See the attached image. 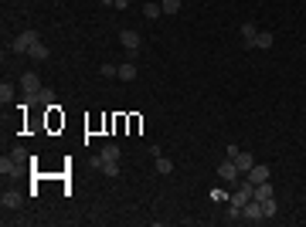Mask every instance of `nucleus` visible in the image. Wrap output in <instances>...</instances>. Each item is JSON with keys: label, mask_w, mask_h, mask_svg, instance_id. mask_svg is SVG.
<instances>
[{"label": "nucleus", "mask_w": 306, "mask_h": 227, "mask_svg": "<svg viewBox=\"0 0 306 227\" xmlns=\"http://www.w3.org/2000/svg\"><path fill=\"white\" fill-rule=\"evenodd\" d=\"M235 166H238V170H242V173H249L252 166H255V159H252V152H238V156H235Z\"/></svg>", "instance_id": "14"}, {"label": "nucleus", "mask_w": 306, "mask_h": 227, "mask_svg": "<svg viewBox=\"0 0 306 227\" xmlns=\"http://www.w3.org/2000/svg\"><path fill=\"white\" fill-rule=\"evenodd\" d=\"M27 58H34V61H48V58H51V51H48V44H34V48H31V51H27Z\"/></svg>", "instance_id": "13"}, {"label": "nucleus", "mask_w": 306, "mask_h": 227, "mask_svg": "<svg viewBox=\"0 0 306 227\" xmlns=\"http://www.w3.org/2000/svg\"><path fill=\"white\" fill-rule=\"evenodd\" d=\"M255 34H259L255 24H242V44H245V48H255Z\"/></svg>", "instance_id": "11"}, {"label": "nucleus", "mask_w": 306, "mask_h": 227, "mask_svg": "<svg viewBox=\"0 0 306 227\" xmlns=\"http://www.w3.org/2000/svg\"><path fill=\"white\" fill-rule=\"evenodd\" d=\"M160 7H163V14H177V10H180V0H160Z\"/></svg>", "instance_id": "19"}, {"label": "nucleus", "mask_w": 306, "mask_h": 227, "mask_svg": "<svg viewBox=\"0 0 306 227\" xmlns=\"http://www.w3.org/2000/svg\"><path fill=\"white\" fill-rule=\"evenodd\" d=\"M143 14H147L150 20H156L160 14H163V7H160V3H153V0H150V3H143Z\"/></svg>", "instance_id": "17"}, {"label": "nucleus", "mask_w": 306, "mask_h": 227, "mask_svg": "<svg viewBox=\"0 0 306 227\" xmlns=\"http://www.w3.org/2000/svg\"><path fill=\"white\" fill-rule=\"evenodd\" d=\"M0 204H3V210H17L20 207V193H17V190H3Z\"/></svg>", "instance_id": "10"}, {"label": "nucleus", "mask_w": 306, "mask_h": 227, "mask_svg": "<svg viewBox=\"0 0 306 227\" xmlns=\"http://www.w3.org/2000/svg\"><path fill=\"white\" fill-rule=\"evenodd\" d=\"M242 221H252V224H259V221H266V210H262V204L252 197L249 204L242 207Z\"/></svg>", "instance_id": "4"}, {"label": "nucleus", "mask_w": 306, "mask_h": 227, "mask_svg": "<svg viewBox=\"0 0 306 227\" xmlns=\"http://www.w3.org/2000/svg\"><path fill=\"white\" fill-rule=\"evenodd\" d=\"M24 159H27V150H14L10 156L0 159V173H3V176H7V173H17L20 166H24Z\"/></svg>", "instance_id": "3"}, {"label": "nucleus", "mask_w": 306, "mask_h": 227, "mask_svg": "<svg viewBox=\"0 0 306 227\" xmlns=\"http://www.w3.org/2000/svg\"><path fill=\"white\" fill-rule=\"evenodd\" d=\"M10 98H14V88H10V85H7V81H3V85H0V102H3V105H7V102H10Z\"/></svg>", "instance_id": "21"}, {"label": "nucleus", "mask_w": 306, "mask_h": 227, "mask_svg": "<svg viewBox=\"0 0 306 227\" xmlns=\"http://www.w3.org/2000/svg\"><path fill=\"white\" fill-rule=\"evenodd\" d=\"M130 7V0H116V10H126Z\"/></svg>", "instance_id": "26"}, {"label": "nucleus", "mask_w": 306, "mask_h": 227, "mask_svg": "<svg viewBox=\"0 0 306 227\" xmlns=\"http://www.w3.org/2000/svg\"><path fill=\"white\" fill-rule=\"evenodd\" d=\"M38 41H41V38H38V31H24V34H17V38H14L10 51H14V55H27V51H31Z\"/></svg>", "instance_id": "2"}, {"label": "nucleus", "mask_w": 306, "mask_h": 227, "mask_svg": "<svg viewBox=\"0 0 306 227\" xmlns=\"http://www.w3.org/2000/svg\"><path fill=\"white\" fill-rule=\"evenodd\" d=\"M102 159H106V163L119 159V146H116V143H106V146H102Z\"/></svg>", "instance_id": "16"}, {"label": "nucleus", "mask_w": 306, "mask_h": 227, "mask_svg": "<svg viewBox=\"0 0 306 227\" xmlns=\"http://www.w3.org/2000/svg\"><path fill=\"white\" fill-rule=\"evenodd\" d=\"M218 176H221V180H225V183H235V180H238V176H242V170H238V166H235V159H228V156H225V163H221V166H218Z\"/></svg>", "instance_id": "5"}, {"label": "nucleus", "mask_w": 306, "mask_h": 227, "mask_svg": "<svg viewBox=\"0 0 306 227\" xmlns=\"http://www.w3.org/2000/svg\"><path fill=\"white\" fill-rule=\"evenodd\" d=\"M116 78H119V81H133V78H136V65H133V61L119 65V75H116Z\"/></svg>", "instance_id": "15"}, {"label": "nucleus", "mask_w": 306, "mask_h": 227, "mask_svg": "<svg viewBox=\"0 0 306 227\" xmlns=\"http://www.w3.org/2000/svg\"><path fill=\"white\" fill-rule=\"evenodd\" d=\"M119 41H123V48H126V51H140V34H136V31H130V27L119 34Z\"/></svg>", "instance_id": "9"}, {"label": "nucleus", "mask_w": 306, "mask_h": 227, "mask_svg": "<svg viewBox=\"0 0 306 227\" xmlns=\"http://www.w3.org/2000/svg\"><path fill=\"white\" fill-rule=\"evenodd\" d=\"M262 210H266V217H272V214H276V197H272V200H266V204H262Z\"/></svg>", "instance_id": "23"}, {"label": "nucleus", "mask_w": 306, "mask_h": 227, "mask_svg": "<svg viewBox=\"0 0 306 227\" xmlns=\"http://www.w3.org/2000/svg\"><path fill=\"white\" fill-rule=\"evenodd\" d=\"M102 173H106V176H119V159H113V163H102Z\"/></svg>", "instance_id": "20"}, {"label": "nucleus", "mask_w": 306, "mask_h": 227, "mask_svg": "<svg viewBox=\"0 0 306 227\" xmlns=\"http://www.w3.org/2000/svg\"><path fill=\"white\" fill-rule=\"evenodd\" d=\"M20 92H24V98H27V102H41V95H44V88H41V78L34 75V72H27V75L20 78Z\"/></svg>", "instance_id": "1"}, {"label": "nucleus", "mask_w": 306, "mask_h": 227, "mask_svg": "<svg viewBox=\"0 0 306 227\" xmlns=\"http://www.w3.org/2000/svg\"><path fill=\"white\" fill-rule=\"evenodd\" d=\"M102 75H106V78H116V75H119V68H116V65H102Z\"/></svg>", "instance_id": "22"}, {"label": "nucleus", "mask_w": 306, "mask_h": 227, "mask_svg": "<svg viewBox=\"0 0 306 227\" xmlns=\"http://www.w3.org/2000/svg\"><path fill=\"white\" fill-rule=\"evenodd\" d=\"M156 173H160V176H167V173H173V163L167 159V156H156Z\"/></svg>", "instance_id": "18"}, {"label": "nucleus", "mask_w": 306, "mask_h": 227, "mask_svg": "<svg viewBox=\"0 0 306 227\" xmlns=\"http://www.w3.org/2000/svg\"><path fill=\"white\" fill-rule=\"evenodd\" d=\"M102 163H106V159H102V152H99V156H92V159H89V166H96V170H102Z\"/></svg>", "instance_id": "24"}, {"label": "nucleus", "mask_w": 306, "mask_h": 227, "mask_svg": "<svg viewBox=\"0 0 306 227\" xmlns=\"http://www.w3.org/2000/svg\"><path fill=\"white\" fill-rule=\"evenodd\" d=\"M245 180H249L252 187H255V183H266V180H269V166H266V163H255V166L245 173Z\"/></svg>", "instance_id": "7"}, {"label": "nucleus", "mask_w": 306, "mask_h": 227, "mask_svg": "<svg viewBox=\"0 0 306 227\" xmlns=\"http://www.w3.org/2000/svg\"><path fill=\"white\" fill-rule=\"evenodd\" d=\"M272 193H276V190H272V183H255V190H252V197H255V200H259V204H266V200H272Z\"/></svg>", "instance_id": "8"}, {"label": "nucleus", "mask_w": 306, "mask_h": 227, "mask_svg": "<svg viewBox=\"0 0 306 227\" xmlns=\"http://www.w3.org/2000/svg\"><path fill=\"white\" fill-rule=\"evenodd\" d=\"M238 152H242V150H238V146H235V143H231L228 150H225V156H228V159H235V156H238Z\"/></svg>", "instance_id": "25"}, {"label": "nucleus", "mask_w": 306, "mask_h": 227, "mask_svg": "<svg viewBox=\"0 0 306 227\" xmlns=\"http://www.w3.org/2000/svg\"><path fill=\"white\" fill-rule=\"evenodd\" d=\"M99 3H102V7H116V0H99Z\"/></svg>", "instance_id": "27"}, {"label": "nucleus", "mask_w": 306, "mask_h": 227, "mask_svg": "<svg viewBox=\"0 0 306 227\" xmlns=\"http://www.w3.org/2000/svg\"><path fill=\"white\" fill-rule=\"evenodd\" d=\"M272 31H259V34H255V48H259V51H269V48H272Z\"/></svg>", "instance_id": "12"}, {"label": "nucleus", "mask_w": 306, "mask_h": 227, "mask_svg": "<svg viewBox=\"0 0 306 227\" xmlns=\"http://www.w3.org/2000/svg\"><path fill=\"white\" fill-rule=\"evenodd\" d=\"M252 190H255V187H252L249 180H245V183H242V187L235 190V193H231L228 200H231V204H238V207H245V204H249V200H252Z\"/></svg>", "instance_id": "6"}]
</instances>
